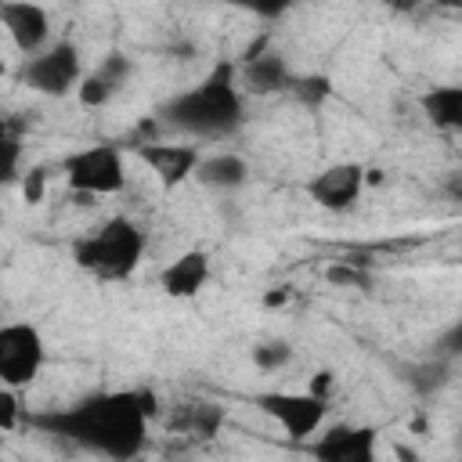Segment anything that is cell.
Returning <instances> with one entry per match:
<instances>
[{"instance_id": "cell-1", "label": "cell", "mask_w": 462, "mask_h": 462, "mask_svg": "<svg viewBox=\"0 0 462 462\" xmlns=\"http://www.w3.org/2000/svg\"><path fill=\"white\" fill-rule=\"evenodd\" d=\"M152 415H155L152 390H105L76 401L65 411L40 415L32 422L112 462H137Z\"/></svg>"}, {"instance_id": "cell-2", "label": "cell", "mask_w": 462, "mask_h": 462, "mask_svg": "<svg viewBox=\"0 0 462 462\" xmlns=\"http://www.w3.org/2000/svg\"><path fill=\"white\" fill-rule=\"evenodd\" d=\"M159 116L173 130L191 137H231L245 123V101L238 90L235 61H217L191 90L166 101Z\"/></svg>"}, {"instance_id": "cell-3", "label": "cell", "mask_w": 462, "mask_h": 462, "mask_svg": "<svg viewBox=\"0 0 462 462\" xmlns=\"http://www.w3.org/2000/svg\"><path fill=\"white\" fill-rule=\"evenodd\" d=\"M141 256H144V231L130 217H112L90 238H79L72 245V260L105 282L130 278Z\"/></svg>"}, {"instance_id": "cell-4", "label": "cell", "mask_w": 462, "mask_h": 462, "mask_svg": "<svg viewBox=\"0 0 462 462\" xmlns=\"http://www.w3.org/2000/svg\"><path fill=\"white\" fill-rule=\"evenodd\" d=\"M65 177H69V188L79 191L87 202L94 195H116L123 191L126 184V166H123V152L116 144H90V148H79L72 152L65 162H61Z\"/></svg>"}, {"instance_id": "cell-5", "label": "cell", "mask_w": 462, "mask_h": 462, "mask_svg": "<svg viewBox=\"0 0 462 462\" xmlns=\"http://www.w3.org/2000/svg\"><path fill=\"white\" fill-rule=\"evenodd\" d=\"M22 83L36 94L47 97H65L72 90H79L83 83V61H79V47L72 40H58L51 43L43 54L25 58L22 65Z\"/></svg>"}, {"instance_id": "cell-6", "label": "cell", "mask_w": 462, "mask_h": 462, "mask_svg": "<svg viewBox=\"0 0 462 462\" xmlns=\"http://www.w3.org/2000/svg\"><path fill=\"white\" fill-rule=\"evenodd\" d=\"M47 361V346L36 325L11 321L0 328V383L11 390L29 386Z\"/></svg>"}, {"instance_id": "cell-7", "label": "cell", "mask_w": 462, "mask_h": 462, "mask_svg": "<svg viewBox=\"0 0 462 462\" xmlns=\"http://www.w3.org/2000/svg\"><path fill=\"white\" fill-rule=\"evenodd\" d=\"M256 404L263 415H271L282 433L289 440H307L310 433L321 430L325 415H328V401L325 397H314V393H289V390H263L256 393Z\"/></svg>"}, {"instance_id": "cell-8", "label": "cell", "mask_w": 462, "mask_h": 462, "mask_svg": "<svg viewBox=\"0 0 462 462\" xmlns=\"http://www.w3.org/2000/svg\"><path fill=\"white\" fill-rule=\"evenodd\" d=\"M365 184H368V170H365L361 162H332V166H325V170L307 184V191H310V199H314L321 209L343 213V209H354V206H357Z\"/></svg>"}, {"instance_id": "cell-9", "label": "cell", "mask_w": 462, "mask_h": 462, "mask_svg": "<svg viewBox=\"0 0 462 462\" xmlns=\"http://www.w3.org/2000/svg\"><path fill=\"white\" fill-rule=\"evenodd\" d=\"M375 451H379L375 430L372 426H354V422L328 426L310 448L314 462H375Z\"/></svg>"}, {"instance_id": "cell-10", "label": "cell", "mask_w": 462, "mask_h": 462, "mask_svg": "<svg viewBox=\"0 0 462 462\" xmlns=\"http://www.w3.org/2000/svg\"><path fill=\"white\" fill-rule=\"evenodd\" d=\"M0 22H4L11 43L25 58H36L51 47V14H47V7L25 4V0H7V4H0Z\"/></svg>"}, {"instance_id": "cell-11", "label": "cell", "mask_w": 462, "mask_h": 462, "mask_svg": "<svg viewBox=\"0 0 462 462\" xmlns=\"http://www.w3.org/2000/svg\"><path fill=\"white\" fill-rule=\"evenodd\" d=\"M141 159L148 162V170L159 177L162 188H177L184 184L188 177L199 173V162H202V152L195 144H173V141H144L137 144Z\"/></svg>"}, {"instance_id": "cell-12", "label": "cell", "mask_w": 462, "mask_h": 462, "mask_svg": "<svg viewBox=\"0 0 462 462\" xmlns=\"http://www.w3.org/2000/svg\"><path fill=\"white\" fill-rule=\"evenodd\" d=\"M206 282H209V256H206L202 249L180 253V256H177L173 263H166L162 274H159L162 292L173 296V300H191V296H199V292L206 289Z\"/></svg>"}, {"instance_id": "cell-13", "label": "cell", "mask_w": 462, "mask_h": 462, "mask_svg": "<svg viewBox=\"0 0 462 462\" xmlns=\"http://www.w3.org/2000/svg\"><path fill=\"white\" fill-rule=\"evenodd\" d=\"M238 79H242V87H245L249 94H260V97L292 90V83H296V76L289 72V61H285L278 51H263L260 58L242 61Z\"/></svg>"}, {"instance_id": "cell-14", "label": "cell", "mask_w": 462, "mask_h": 462, "mask_svg": "<svg viewBox=\"0 0 462 462\" xmlns=\"http://www.w3.org/2000/svg\"><path fill=\"white\" fill-rule=\"evenodd\" d=\"M195 180H202L206 188H217V191H238L249 180V162L235 152H217L199 162Z\"/></svg>"}, {"instance_id": "cell-15", "label": "cell", "mask_w": 462, "mask_h": 462, "mask_svg": "<svg viewBox=\"0 0 462 462\" xmlns=\"http://www.w3.org/2000/svg\"><path fill=\"white\" fill-rule=\"evenodd\" d=\"M422 116L440 126V130H458L462 134V83H448V87H433L419 97Z\"/></svg>"}, {"instance_id": "cell-16", "label": "cell", "mask_w": 462, "mask_h": 462, "mask_svg": "<svg viewBox=\"0 0 462 462\" xmlns=\"http://www.w3.org/2000/svg\"><path fill=\"white\" fill-rule=\"evenodd\" d=\"M401 379L415 397H433L451 383V365L440 354L437 357H422V361H408L401 368Z\"/></svg>"}, {"instance_id": "cell-17", "label": "cell", "mask_w": 462, "mask_h": 462, "mask_svg": "<svg viewBox=\"0 0 462 462\" xmlns=\"http://www.w3.org/2000/svg\"><path fill=\"white\" fill-rule=\"evenodd\" d=\"M173 426H177V430H188V433H195V437H213V433L224 426V408H220L217 401H191V404H184V408L177 411Z\"/></svg>"}, {"instance_id": "cell-18", "label": "cell", "mask_w": 462, "mask_h": 462, "mask_svg": "<svg viewBox=\"0 0 462 462\" xmlns=\"http://www.w3.org/2000/svg\"><path fill=\"white\" fill-rule=\"evenodd\" d=\"M292 361V346L285 339H267V343H256L253 346V365L260 372H278Z\"/></svg>"}, {"instance_id": "cell-19", "label": "cell", "mask_w": 462, "mask_h": 462, "mask_svg": "<svg viewBox=\"0 0 462 462\" xmlns=\"http://www.w3.org/2000/svg\"><path fill=\"white\" fill-rule=\"evenodd\" d=\"M112 90H119L126 79H130V72H134V61H130V54H123V51H108L105 58H101V65L94 69Z\"/></svg>"}, {"instance_id": "cell-20", "label": "cell", "mask_w": 462, "mask_h": 462, "mask_svg": "<svg viewBox=\"0 0 462 462\" xmlns=\"http://www.w3.org/2000/svg\"><path fill=\"white\" fill-rule=\"evenodd\" d=\"M112 87L97 76V72H87L83 76V83H79V90H76V97H79V105H87V108H101V105H108L112 101Z\"/></svg>"}, {"instance_id": "cell-21", "label": "cell", "mask_w": 462, "mask_h": 462, "mask_svg": "<svg viewBox=\"0 0 462 462\" xmlns=\"http://www.w3.org/2000/svg\"><path fill=\"white\" fill-rule=\"evenodd\" d=\"M18 152H22V130L14 126V119L4 123V180L14 184L18 180Z\"/></svg>"}, {"instance_id": "cell-22", "label": "cell", "mask_w": 462, "mask_h": 462, "mask_svg": "<svg viewBox=\"0 0 462 462\" xmlns=\"http://www.w3.org/2000/svg\"><path fill=\"white\" fill-rule=\"evenodd\" d=\"M325 278L332 282V285H339V289H368V271H361L357 263H328L325 267Z\"/></svg>"}, {"instance_id": "cell-23", "label": "cell", "mask_w": 462, "mask_h": 462, "mask_svg": "<svg viewBox=\"0 0 462 462\" xmlns=\"http://www.w3.org/2000/svg\"><path fill=\"white\" fill-rule=\"evenodd\" d=\"M328 90H332V83H328L325 76H300V79L292 83V94H296L303 105H310V108H318V105L328 97Z\"/></svg>"}, {"instance_id": "cell-24", "label": "cell", "mask_w": 462, "mask_h": 462, "mask_svg": "<svg viewBox=\"0 0 462 462\" xmlns=\"http://www.w3.org/2000/svg\"><path fill=\"white\" fill-rule=\"evenodd\" d=\"M43 191H47V170L43 166H29L25 177H22V195L29 206H40L43 202Z\"/></svg>"}, {"instance_id": "cell-25", "label": "cell", "mask_w": 462, "mask_h": 462, "mask_svg": "<svg viewBox=\"0 0 462 462\" xmlns=\"http://www.w3.org/2000/svg\"><path fill=\"white\" fill-rule=\"evenodd\" d=\"M14 426H18V390L4 386L0 390V430L11 433Z\"/></svg>"}, {"instance_id": "cell-26", "label": "cell", "mask_w": 462, "mask_h": 462, "mask_svg": "<svg viewBox=\"0 0 462 462\" xmlns=\"http://www.w3.org/2000/svg\"><path fill=\"white\" fill-rule=\"evenodd\" d=\"M437 346H440V357H462V318L451 325V328H444L440 332V339H437Z\"/></svg>"}, {"instance_id": "cell-27", "label": "cell", "mask_w": 462, "mask_h": 462, "mask_svg": "<svg viewBox=\"0 0 462 462\" xmlns=\"http://www.w3.org/2000/svg\"><path fill=\"white\" fill-rule=\"evenodd\" d=\"M440 191H444L451 202H458V206H462V166H455V170H448V173H444Z\"/></svg>"}, {"instance_id": "cell-28", "label": "cell", "mask_w": 462, "mask_h": 462, "mask_svg": "<svg viewBox=\"0 0 462 462\" xmlns=\"http://www.w3.org/2000/svg\"><path fill=\"white\" fill-rule=\"evenodd\" d=\"M328 390H332V372H314V379H310L307 393H314V397H325V401H328Z\"/></svg>"}, {"instance_id": "cell-29", "label": "cell", "mask_w": 462, "mask_h": 462, "mask_svg": "<svg viewBox=\"0 0 462 462\" xmlns=\"http://www.w3.org/2000/svg\"><path fill=\"white\" fill-rule=\"evenodd\" d=\"M393 458L397 462H422V455L411 444H404V440H393Z\"/></svg>"}, {"instance_id": "cell-30", "label": "cell", "mask_w": 462, "mask_h": 462, "mask_svg": "<svg viewBox=\"0 0 462 462\" xmlns=\"http://www.w3.org/2000/svg\"><path fill=\"white\" fill-rule=\"evenodd\" d=\"M285 296H289V292H271L263 303H267V307H278V303H285Z\"/></svg>"}, {"instance_id": "cell-31", "label": "cell", "mask_w": 462, "mask_h": 462, "mask_svg": "<svg viewBox=\"0 0 462 462\" xmlns=\"http://www.w3.org/2000/svg\"><path fill=\"white\" fill-rule=\"evenodd\" d=\"M455 451H458V455H462V422H458V426H455Z\"/></svg>"}, {"instance_id": "cell-32", "label": "cell", "mask_w": 462, "mask_h": 462, "mask_svg": "<svg viewBox=\"0 0 462 462\" xmlns=\"http://www.w3.org/2000/svg\"><path fill=\"white\" fill-rule=\"evenodd\" d=\"M451 462H462V455H458V458H451Z\"/></svg>"}]
</instances>
